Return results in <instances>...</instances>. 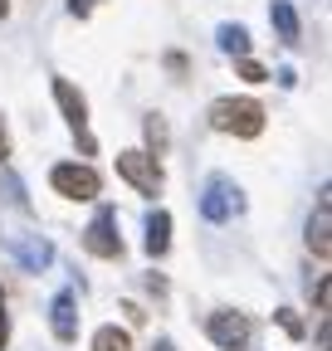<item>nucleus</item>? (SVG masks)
<instances>
[{
    "instance_id": "1",
    "label": "nucleus",
    "mask_w": 332,
    "mask_h": 351,
    "mask_svg": "<svg viewBox=\"0 0 332 351\" xmlns=\"http://www.w3.org/2000/svg\"><path fill=\"white\" fill-rule=\"evenodd\" d=\"M211 127L235 132V137H259L264 132V108L254 98H215L211 103Z\"/></svg>"
},
{
    "instance_id": "2",
    "label": "nucleus",
    "mask_w": 332,
    "mask_h": 351,
    "mask_svg": "<svg viewBox=\"0 0 332 351\" xmlns=\"http://www.w3.org/2000/svg\"><path fill=\"white\" fill-rule=\"evenodd\" d=\"M235 215H244V191L230 181V176H211L200 191V219H211V225H230Z\"/></svg>"
},
{
    "instance_id": "3",
    "label": "nucleus",
    "mask_w": 332,
    "mask_h": 351,
    "mask_svg": "<svg viewBox=\"0 0 332 351\" xmlns=\"http://www.w3.org/2000/svg\"><path fill=\"white\" fill-rule=\"evenodd\" d=\"M49 186H54L64 200H98V191H103L98 171H93L88 161H59V166L49 171Z\"/></svg>"
},
{
    "instance_id": "4",
    "label": "nucleus",
    "mask_w": 332,
    "mask_h": 351,
    "mask_svg": "<svg viewBox=\"0 0 332 351\" xmlns=\"http://www.w3.org/2000/svg\"><path fill=\"white\" fill-rule=\"evenodd\" d=\"M54 98H59V108H64V122L73 127V137H78L83 156H93L98 142H93V132H88V98H83L69 78H54Z\"/></svg>"
},
{
    "instance_id": "5",
    "label": "nucleus",
    "mask_w": 332,
    "mask_h": 351,
    "mask_svg": "<svg viewBox=\"0 0 332 351\" xmlns=\"http://www.w3.org/2000/svg\"><path fill=\"white\" fill-rule=\"evenodd\" d=\"M117 176L128 181L132 191H142V195H156L161 191V166H156V156L152 152H117Z\"/></svg>"
},
{
    "instance_id": "6",
    "label": "nucleus",
    "mask_w": 332,
    "mask_h": 351,
    "mask_svg": "<svg viewBox=\"0 0 332 351\" xmlns=\"http://www.w3.org/2000/svg\"><path fill=\"white\" fill-rule=\"evenodd\" d=\"M205 337H211L220 351H244L249 346V337H254V327H249V317L244 313H211L205 317Z\"/></svg>"
},
{
    "instance_id": "7",
    "label": "nucleus",
    "mask_w": 332,
    "mask_h": 351,
    "mask_svg": "<svg viewBox=\"0 0 332 351\" xmlns=\"http://www.w3.org/2000/svg\"><path fill=\"white\" fill-rule=\"evenodd\" d=\"M83 249H88V254H98V258H122V239H117V210H112V205H103V210L93 215V225L83 230Z\"/></svg>"
},
{
    "instance_id": "8",
    "label": "nucleus",
    "mask_w": 332,
    "mask_h": 351,
    "mask_svg": "<svg viewBox=\"0 0 332 351\" xmlns=\"http://www.w3.org/2000/svg\"><path fill=\"white\" fill-rule=\"evenodd\" d=\"M5 244L20 258V269H29V274H45L49 263H54V244L45 234H5Z\"/></svg>"
},
{
    "instance_id": "9",
    "label": "nucleus",
    "mask_w": 332,
    "mask_h": 351,
    "mask_svg": "<svg viewBox=\"0 0 332 351\" xmlns=\"http://www.w3.org/2000/svg\"><path fill=\"white\" fill-rule=\"evenodd\" d=\"M49 327H54V337L69 346V341H78V298H73V288H64L54 302H49Z\"/></svg>"
},
{
    "instance_id": "10",
    "label": "nucleus",
    "mask_w": 332,
    "mask_h": 351,
    "mask_svg": "<svg viewBox=\"0 0 332 351\" xmlns=\"http://www.w3.org/2000/svg\"><path fill=\"white\" fill-rule=\"evenodd\" d=\"M308 249H313L318 258L332 254V205H327V186H322V200H318V210H313V219H308Z\"/></svg>"
},
{
    "instance_id": "11",
    "label": "nucleus",
    "mask_w": 332,
    "mask_h": 351,
    "mask_svg": "<svg viewBox=\"0 0 332 351\" xmlns=\"http://www.w3.org/2000/svg\"><path fill=\"white\" fill-rule=\"evenodd\" d=\"M142 244H147L152 258H161L166 249H171V215H166V210H152L147 215V239Z\"/></svg>"
},
{
    "instance_id": "12",
    "label": "nucleus",
    "mask_w": 332,
    "mask_h": 351,
    "mask_svg": "<svg viewBox=\"0 0 332 351\" xmlns=\"http://www.w3.org/2000/svg\"><path fill=\"white\" fill-rule=\"evenodd\" d=\"M269 25L278 29L283 44H298V10L288 0H269Z\"/></svg>"
},
{
    "instance_id": "13",
    "label": "nucleus",
    "mask_w": 332,
    "mask_h": 351,
    "mask_svg": "<svg viewBox=\"0 0 332 351\" xmlns=\"http://www.w3.org/2000/svg\"><path fill=\"white\" fill-rule=\"evenodd\" d=\"M215 44L225 54H235V59H249V29L244 25H220L215 29Z\"/></svg>"
},
{
    "instance_id": "14",
    "label": "nucleus",
    "mask_w": 332,
    "mask_h": 351,
    "mask_svg": "<svg viewBox=\"0 0 332 351\" xmlns=\"http://www.w3.org/2000/svg\"><path fill=\"white\" fill-rule=\"evenodd\" d=\"M0 200L15 205V210H29V195H25V181L10 171V166H0Z\"/></svg>"
},
{
    "instance_id": "15",
    "label": "nucleus",
    "mask_w": 332,
    "mask_h": 351,
    "mask_svg": "<svg viewBox=\"0 0 332 351\" xmlns=\"http://www.w3.org/2000/svg\"><path fill=\"white\" fill-rule=\"evenodd\" d=\"M93 351H132V337L122 332V327H112V322H108V327H98V332H93Z\"/></svg>"
},
{
    "instance_id": "16",
    "label": "nucleus",
    "mask_w": 332,
    "mask_h": 351,
    "mask_svg": "<svg viewBox=\"0 0 332 351\" xmlns=\"http://www.w3.org/2000/svg\"><path fill=\"white\" fill-rule=\"evenodd\" d=\"M147 142H152L156 152L166 147V122H161V117H147Z\"/></svg>"
},
{
    "instance_id": "17",
    "label": "nucleus",
    "mask_w": 332,
    "mask_h": 351,
    "mask_svg": "<svg viewBox=\"0 0 332 351\" xmlns=\"http://www.w3.org/2000/svg\"><path fill=\"white\" fill-rule=\"evenodd\" d=\"M239 73H244L249 83H264V78H269V69H264V64H254V59H239Z\"/></svg>"
},
{
    "instance_id": "18",
    "label": "nucleus",
    "mask_w": 332,
    "mask_h": 351,
    "mask_svg": "<svg viewBox=\"0 0 332 351\" xmlns=\"http://www.w3.org/2000/svg\"><path fill=\"white\" fill-rule=\"evenodd\" d=\"M278 322H283V332H288V337H303V322L288 313V307H278Z\"/></svg>"
},
{
    "instance_id": "19",
    "label": "nucleus",
    "mask_w": 332,
    "mask_h": 351,
    "mask_svg": "<svg viewBox=\"0 0 332 351\" xmlns=\"http://www.w3.org/2000/svg\"><path fill=\"white\" fill-rule=\"evenodd\" d=\"M10 341V313H5V293H0V351Z\"/></svg>"
},
{
    "instance_id": "20",
    "label": "nucleus",
    "mask_w": 332,
    "mask_h": 351,
    "mask_svg": "<svg viewBox=\"0 0 332 351\" xmlns=\"http://www.w3.org/2000/svg\"><path fill=\"white\" fill-rule=\"evenodd\" d=\"M93 5H98V0H69V15L83 20V15H93Z\"/></svg>"
},
{
    "instance_id": "21",
    "label": "nucleus",
    "mask_w": 332,
    "mask_h": 351,
    "mask_svg": "<svg viewBox=\"0 0 332 351\" xmlns=\"http://www.w3.org/2000/svg\"><path fill=\"white\" fill-rule=\"evenodd\" d=\"M313 302H318V313H327V278H318V288H313Z\"/></svg>"
},
{
    "instance_id": "22",
    "label": "nucleus",
    "mask_w": 332,
    "mask_h": 351,
    "mask_svg": "<svg viewBox=\"0 0 332 351\" xmlns=\"http://www.w3.org/2000/svg\"><path fill=\"white\" fill-rule=\"evenodd\" d=\"M5 156H10V132H5V117H0V166H5Z\"/></svg>"
},
{
    "instance_id": "23",
    "label": "nucleus",
    "mask_w": 332,
    "mask_h": 351,
    "mask_svg": "<svg viewBox=\"0 0 332 351\" xmlns=\"http://www.w3.org/2000/svg\"><path fill=\"white\" fill-rule=\"evenodd\" d=\"M152 351H176V341H166V337H161V341H156Z\"/></svg>"
},
{
    "instance_id": "24",
    "label": "nucleus",
    "mask_w": 332,
    "mask_h": 351,
    "mask_svg": "<svg viewBox=\"0 0 332 351\" xmlns=\"http://www.w3.org/2000/svg\"><path fill=\"white\" fill-rule=\"evenodd\" d=\"M0 15H10V0H0Z\"/></svg>"
}]
</instances>
